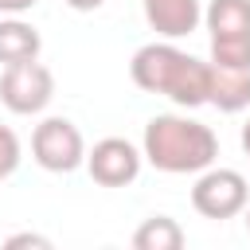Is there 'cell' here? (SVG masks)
I'll return each instance as SVG.
<instances>
[{
  "instance_id": "obj_1",
  "label": "cell",
  "mask_w": 250,
  "mask_h": 250,
  "mask_svg": "<svg viewBox=\"0 0 250 250\" xmlns=\"http://www.w3.org/2000/svg\"><path fill=\"white\" fill-rule=\"evenodd\" d=\"M141 156L168 176H195L215 164L219 156V137L211 125L188 117V113H156L145 125Z\"/></svg>"
},
{
  "instance_id": "obj_2",
  "label": "cell",
  "mask_w": 250,
  "mask_h": 250,
  "mask_svg": "<svg viewBox=\"0 0 250 250\" xmlns=\"http://www.w3.org/2000/svg\"><path fill=\"white\" fill-rule=\"evenodd\" d=\"M133 82L145 94H160L168 102H176L180 109H195L207 105V74L211 62L172 47V43H145L137 47L133 62H129Z\"/></svg>"
},
{
  "instance_id": "obj_3",
  "label": "cell",
  "mask_w": 250,
  "mask_h": 250,
  "mask_svg": "<svg viewBox=\"0 0 250 250\" xmlns=\"http://www.w3.org/2000/svg\"><path fill=\"white\" fill-rule=\"evenodd\" d=\"M250 203V184L242 172L234 168H203L195 172V184H191V207L203 215V219H234L242 215V207Z\"/></svg>"
},
{
  "instance_id": "obj_4",
  "label": "cell",
  "mask_w": 250,
  "mask_h": 250,
  "mask_svg": "<svg viewBox=\"0 0 250 250\" xmlns=\"http://www.w3.org/2000/svg\"><path fill=\"white\" fill-rule=\"evenodd\" d=\"M51 98H55V74H51L39 59L4 66V74H0V102H4L16 117L43 113V109L51 105Z\"/></svg>"
},
{
  "instance_id": "obj_5",
  "label": "cell",
  "mask_w": 250,
  "mask_h": 250,
  "mask_svg": "<svg viewBox=\"0 0 250 250\" xmlns=\"http://www.w3.org/2000/svg\"><path fill=\"white\" fill-rule=\"evenodd\" d=\"M31 156L43 172H74L86 164V141L70 117H43L31 133Z\"/></svg>"
},
{
  "instance_id": "obj_6",
  "label": "cell",
  "mask_w": 250,
  "mask_h": 250,
  "mask_svg": "<svg viewBox=\"0 0 250 250\" xmlns=\"http://www.w3.org/2000/svg\"><path fill=\"white\" fill-rule=\"evenodd\" d=\"M141 148L125 137H102L90 152H86V168L90 180L102 188H125L141 176Z\"/></svg>"
},
{
  "instance_id": "obj_7",
  "label": "cell",
  "mask_w": 250,
  "mask_h": 250,
  "mask_svg": "<svg viewBox=\"0 0 250 250\" xmlns=\"http://www.w3.org/2000/svg\"><path fill=\"white\" fill-rule=\"evenodd\" d=\"M141 12H145V23L160 39H184L203 20L199 0H141Z\"/></svg>"
},
{
  "instance_id": "obj_8",
  "label": "cell",
  "mask_w": 250,
  "mask_h": 250,
  "mask_svg": "<svg viewBox=\"0 0 250 250\" xmlns=\"http://www.w3.org/2000/svg\"><path fill=\"white\" fill-rule=\"evenodd\" d=\"M207 105H215L219 113H242L250 105V70H230V66H215L211 62Z\"/></svg>"
},
{
  "instance_id": "obj_9",
  "label": "cell",
  "mask_w": 250,
  "mask_h": 250,
  "mask_svg": "<svg viewBox=\"0 0 250 250\" xmlns=\"http://www.w3.org/2000/svg\"><path fill=\"white\" fill-rule=\"evenodd\" d=\"M39 51H43V39H39V31L27 20H20V16L0 20V62L4 66L39 59Z\"/></svg>"
},
{
  "instance_id": "obj_10",
  "label": "cell",
  "mask_w": 250,
  "mask_h": 250,
  "mask_svg": "<svg viewBox=\"0 0 250 250\" xmlns=\"http://www.w3.org/2000/svg\"><path fill=\"white\" fill-rule=\"evenodd\" d=\"M203 20H207L211 39L250 35V0H211Z\"/></svg>"
},
{
  "instance_id": "obj_11",
  "label": "cell",
  "mask_w": 250,
  "mask_h": 250,
  "mask_svg": "<svg viewBox=\"0 0 250 250\" xmlns=\"http://www.w3.org/2000/svg\"><path fill=\"white\" fill-rule=\"evenodd\" d=\"M184 230L172 215H152L133 230V250H180Z\"/></svg>"
},
{
  "instance_id": "obj_12",
  "label": "cell",
  "mask_w": 250,
  "mask_h": 250,
  "mask_svg": "<svg viewBox=\"0 0 250 250\" xmlns=\"http://www.w3.org/2000/svg\"><path fill=\"white\" fill-rule=\"evenodd\" d=\"M211 62L215 66H230V70H250V35L211 39Z\"/></svg>"
},
{
  "instance_id": "obj_13",
  "label": "cell",
  "mask_w": 250,
  "mask_h": 250,
  "mask_svg": "<svg viewBox=\"0 0 250 250\" xmlns=\"http://www.w3.org/2000/svg\"><path fill=\"white\" fill-rule=\"evenodd\" d=\"M20 156H23L20 137H16L8 125H0V180H8V176L20 168Z\"/></svg>"
},
{
  "instance_id": "obj_14",
  "label": "cell",
  "mask_w": 250,
  "mask_h": 250,
  "mask_svg": "<svg viewBox=\"0 0 250 250\" xmlns=\"http://www.w3.org/2000/svg\"><path fill=\"white\" fill-rule=\"evenodd\" d=\"M8 250H16V246H39V250H47L51 246V238H43V234H31V230H23V234H12L8 242H4Z\"/></svg>"
},
{
  "instance_id": "obj_15",
  "label": "cell",
  "mask_w": 250,
  "mask_h": 250,
  "mask_svg": "<svg viewBox=\"0 0 250 250\" xmlns=\"http://www.w3.org/2000/svg\"><path fill=\"white\" fill-rule=\"evenodd\" d=\"M39 0H0V12L4 16H20V12H27V8H35Z\"/></svg>"
},
{
  "instance_id": "obj_16",
  "label": "cell",
  "mask_w": 250,
  "mask_h": 250,
  "mask_svg": "<svg viewBox=\"0 0 250 250\" xmlns=\"http://www.w3.org/2000/svg\"><path fill=\"white\" fill-rule=\"evenodd\" d=\"M105 0H66V8H74V12H98Z\"/></svg>"
},
{
  "instance_id": "obj_17",
  "label": "cell",
  "mask_w": 250,
  "mask_h": 250,
  "mask_svg": "<svg viewBox=\"0 0 250 250\" xmlns=\"http://www.w3.org/2000/svg\"><path fill=\"white\" fill-rule=\"evenodd\" d=\"M242 152H246V156H250V121H246V125H242Z\"/></svg>"
},
{
  "instance_id": "obj_18",
  "label": "cell",
  "mask_w": 250,
  "mask_h": 250,
  "mask_svg": "<svg viewBox=\"0 0 250 250\" xmlns=\"http://www.w3.org/2000/svg\"><path fill=\"white\" fill-rule=\"evenodd\" d=\"M242 219H246V230H250V203L242 207Z\"/></svg>"
}]
</instances>
